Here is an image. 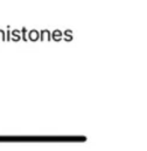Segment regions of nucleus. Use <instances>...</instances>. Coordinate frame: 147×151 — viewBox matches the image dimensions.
Wrapping results in <instances>:
<instances>
[{
  "mask_svg": "<svg viewBox=\"0 0 147 151\" xmlns=\"http://www.w3.org/2000/svg\"><path fill=\"white\" fill-rule=\"evenodd\" d=\"M64 39H66L67 41L73 40V33H71V31H67V32L64 33Z\"/></svg>",
  "mask_w": 147,
  "mask_h": 151,
  "instance_id": "nucleus-4",
  "label": "nucleus"
},
{
  "mask_svg": "<svg viewBox=\"0 0 147 151\" xmlns=\"http://www.w3.org/2000/svg\"><path fill=\"white\" fill-rule=\"evenodd\" d=\"M26 32H27V28H26V27H24V28H22V31H21V37H22V40H24V41H27V40H28V38H27V37H26Z\"/></svg>",
  "mask_w": 147,
  "mask_h": 151,
  "instance_id": "nucleus-5",
  "label": "nucleus"
},
{
  "mask_svg": "<svg viewBox=\"0 0 147 151\" xmlns=\"http://www.w3.org/2000/svg\"><path fill=\"white\" fill-rule=\"evenodd\" d=\"M51 39L53 40H55V41H60L61 39H62V33H61V31H54L53 32V34H51Z\"/></svg>",
  "mask_w": 147,
  "mask_h": 151,
  "instance_id": "nucleus-3",
  "label": "nucleus"
},
{
  "mask_svg": "<svg viewBox=\"0 0 147 151\" xmlns=\"http://www.w3.org/2000/svg\"><path fill=\"white\" fill-rule=\"evenodd\" d=\"M0 38H1V40L6 41V34H5V32H4V31H1V29H0Z\"/></svg>",
  "mask_w": 147,
  "mask_h": 151,
  "instance_id": "nucleus-6",
  "label": "nucleus"
},
{
  "mask_svg": "<svg viewBox=\"0 0 147 151\" xmlns=\"http://www.w3.org/2000/svg\"><path fill=\"white\" fill-rule=\"evenodd\" d=\"M28 39L32 40V41H36L37 39H40V33L37 31H31L29 35H28Z\"/></svg>",
  "mask_w": 147,
  "mask_h": 151,
  "instance_id": "nucleus-2",
  "label": "nucleus"
},
{
  "mask_svg": "<svg viewBox=\"0 0 147 151\" xmlns=\"http://www.w3.org/2000/svg\"><path fill=\"white\" fill-rule=\"evenodd\" d=\"M11 35L13 37V38H11L13 41H19V40H21V32H20V31H18V29L13 31V32L11 33Z\"/></svg>",
  "mask_w": 147,
  "mask_h": 151,
  "instance_id": "nucleus-1",
  "label": "nucleus"
},
{
  "mask_svg": "<svg viewBox=\"0 0 147 151\" xmlns=\"http://www.w3.org/2000/svg\"><path fill=\"white\" fill-rule=\"evenodd\" d=\"M7 37H6V41H9L11 40V33H9V29L7 31V34H6Z\"/></svg>",
  "mask_w": 147,
  "mask_h": 151,
  "instance_id": "nucleus-7",
  "label": "nucleus"
}]
</instances>
